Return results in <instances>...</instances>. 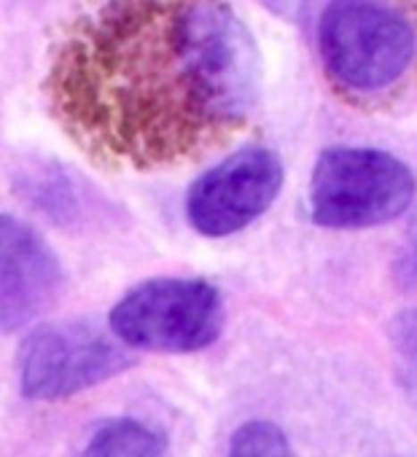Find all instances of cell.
Returning <instances> with one entry per match:
<instances>
[{
    "label": "cell",
    "mask_w": 417,
    "mask_h": 457,
    "mask_svg": "<svg viewBox=\"0 0 417 457\" xmlns=\"http://www.w3.org/2000/svg\"><path fill=\"white\" fill-rule=\"evenodd\" d=\"M318 54L342 95H390L417 71V20L393 0H331L318 20Z\"/></svg>",
    "instance_id": "7a4b0ae2"
},
{
    "label": "cell",
    "mask_w": 417,
    "mask_h": 457,
    "mask_svg": "<svg viewBox=\"0 0 417 457\" xmlns=\"http://www.w3.org/2000/svg\"><path fill=\"white\" fill-rule=\"evenodd\" d=\"M164 436L132 417H119L97 425L76 457H162Z\"/></svg>",
    "instance_id": "ba28073f"
},
{
    "label": "cell",
    "mask_w": 417,
    "mask_h": 457,
    "mask_svg": "<svg viewBox=\"0 0 417 457\" xmlns=\"http://www.w3.org/2000/svg\"><path fill=\"white\" fill-rule=\"evenodd\" d=\"M63 291V267L46 240L25 220L0 218V320L17 331L44 315Z\"/></svg>",
    "instance_id": "52a82bcc"
},
{
    "label": "cell",
    "mask_w": 417,
    "mask_h": 457,
    "mask_svg": "<svg viewBox=\"0 0 417 457\" xmlns=\"http://www.w3.org/2000/svg\"><path fill=\"white\" fill-rule=\"evenodd\" d=\"M275 151L251 145L199 175L186 194V218L202 237H229L264 215L283 188Z\"/></svg>",
    "instance_id": "8992f818"
},
{
    "label": "cell",
    "mask_w": 417,
    "mask_h": 457,
    "mask_svg": "<svg viewBox=\"0 0 417 457\" xmlns=\"http://www.w3.org/2000/svg\"><path fill=\"white\" fill-rule=\"evenodd\" d=\"M46 97L92 159L154 170L254 116L262 60L229 0H103L54 49Z\"/></svg>",
    "instance_id": "6da1fadb"
},
{
    "label": "cell",
    "mask_w": 417,
    "mask_h": 457,
    "mask_svg": "<svg viewBox=\"0 0 417 457\" xmlns=\"http://www.w3.org/2000/svg\"><path fill=\"white\" fill-rule=\"evenodd\" d=\"M396 280L401 288H414L417 286V218L406 228V237L398 248L396 256Z\"/></svg>",
    "instance_id": "7c38bea8"
},
{
    "label": "cell",
    "mask_w": 417,
    "mask_h": 457,
    "mask_svg": "<svg viewBox=\"0 0 417 457\" xmlns=\"http://www.w3.org/2000/svg\"><path fill=\"white\" fill-rule=\"evenodd\" d=\"M390 353L396 382L409 403L417 406V310H404L390 323Z\"/></svg>",
    "instance_id": "9c48e42d"
},
{
    "label": "cell",
    "mask_w": 417,
    "mask_h": 457,
    "mask_svg": "<svg viewBox=\"0 0 417 457\" xmlns=\"http://www.w3.org/2000/svg\"><path fill=\"white\" fill-rule=\"evenodd\" d=\"M229 457H296L286 433L267 420L246 422L229 441Z\"/></svg>",
    "instance_id": "30bf717a"
},
{
    "label": "cell",
    "mask_w": 417,
    "mask_h": 457,
    "mask_svg": "<svg viewBox=\"0 0 417 457\" xmlns=\"http://www.w3.org/2000/svg\"><path fill=\"white\" fill-rule=\"evenodd\" d=\"M132 363L124 342L92 323H49L22 342L20 385L28 398L60 401L111 379Z\"/></svg>",
    "instance_id": "5b68a950"
},
{
    "label": "cell",
    "mask_w": 417,
    "mask_h": 457,
    "mask_svg": "<svg viewBox=\"0 0 417 457\" xmlns=\"http://www.w3.org/2000/svg\"><path fill=\"white\" fill-rule=\"evenodd\" d=\"M224 318V299L207 280L156 278L127 291L108 323L127 347L194 353L221 337Z\"/></svg>",
    "instance_id": "277c9868"
},
{
    "label": "cell",
    "mask_w": 417,
    "mask_h": 457,
    "mask_svg": "<svg viewBox=\"0 0 417 457\" xmlns=\"http://www.w3.org/2000/svg\"><path fill=\"white\" fill-rule=\"evenodd\" d=\"M30 199L33 204H41L46 212H52L54 218H73V210L81 212V202L76 196V186L63 175V172H46L44 180H38V186H30Z\"/></svg>",
    "instance_id": "8fae6325"
},
{
    "label": "cell",
    "mask_w": 417,
    "mask_h": 457,
    "mask_svg": "<svg viewBox=\"0 0 417 457\" xmlns=\"http://www.w3.org/2000/svg\"><path fill=\"white\" fill-rule=\"evenodd\" d=\"M417 178L398 156L377 148H326L310 178V218L326 228H369L409 210Z\"/></svg>",
    "instance_id": "3957f363"
},
{
    "label": "cell",
    "mask_w": 417,
    "mask_h": 457,
    "mask_svg": "<svg viewBox=\"0 0 417 457\" xmlns=\"http://www.w3.org/2000/svg\"><path fill=\"white\" fill-rule=\"evenodd\" d=\"M262 4L280 17H294L302 6V0H262Z\"/></svg>",
    "instance_id": "4fadbf2b"
}]
</instances>
